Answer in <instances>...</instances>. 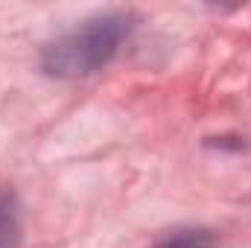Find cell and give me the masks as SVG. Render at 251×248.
Masks as SVG:
<instances>
[{
	"label": "cell",
	"mask_w": 251,
	"mask_h": 248,
	"mask_svg": "<svg viewBox=\"0 0 251 248\" xmlns=\"http://www.w3.org/2000/svg\"><path fill=\"white\" fill-rule=\"evenodd\" d=\"M126 35H128V18L120 12L91 18L82 26L64 32L53 44H47L44 70L53 76H67V79L97 73L100 67H105L114 59Z\"/></svg>",
	"instance_id": "1"
},
{
	"label": "cell",
	"mask_w": 251,
	"mask_h": 248,
	"mask_svg": "<svg viewBox=\"0 0 251 248\" xmlns=\"http://www.w3.org/2000/svg\"><path fill=\"white\" fill-rule=\"evenodd\" d=\"M0 248H21L18 204L9 193H0Z\"/></svg>",
	"instance_id": "2"
},
{
	"label": "cell",
	"mask_w": 251,
	"mask_h": 248,
	"mask_svg": "<svg viewBox=\"0 0 251 248\" xmlns=\"http://www.w3.org/2000/svg\"><path fill=\"white\" fill-rule=\"evenodd\" d=\"M213 237L207 231H196V228H184V231H173L167 234L155 248H213Z\"/></svg>",
	"instance_id": "3"
}]
</instances>
